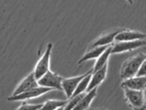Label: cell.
<instances>
[{
  "mask_svg": "<svg viewBox=\"0 0 146 110\" xmlns=\"http://www.w3.org/2000/svg\"><path fill=\"white\" fill-rule=\"evenodd\" d=\"M146 59V54L139 53L135 56L131 57L129 60H127L122 64L120 76L122 79H129L134 76H137V74L139 72L140 68L143 64V61Z\"/></svg>",
  "mask_w": 146,
  "mask_h": 110,
  "instance_id": "6da1fadb",
  "label": "cell"
},
{
  "mask_svg": "<svg viewBox=\"0 0 146 110\" xmlns=\"http://www.w3.org/2000/svg\"><path fill=\"white\" fill-rule=\"evenodd\" d=\"M125 97L130 107L134 110L145 109V97L143 91L125 88Z\"/></svg>",
  "mask_w": 146,
  "mask_h": 110,
  "instance_id": "7a4b0ae2",
  "label": "cell"
},
{
  "mask_svg": "<svg viewBox=\"0 0 146 110\" xmlns=\"http://www.w3.org/2000/svg\"><path fill=\"white\" fill-rule=\"evenodd\" d=\"M53 49V44L50 42L47 44L46 50H45L44 55L38 61L35 68H34V74L37 80H39L44 75L50 71V57H51V51Z\"/></svg>",
  "mask_w": 146,
  "mask_h": 110,
  "instance_id": "3957f363",
  "label": "cell"
},
{
  "mask_svg": "<svg viewBox=\"0 0 146 110\" xmlns=\"http://www.w3.org/2000/svg\"><path fill=\"white\" fill-rule=\"evenodd\" d=\"M63 77L54 73L52 71H48L43 77L38 80V83L40 86L48 87V88L56 89V90H63L62 89V81Z\"/></svg>",
  "mask_w": 146,
  "mask_h": 110,
  "instance_id": "277c9868",
  "label": "cell"
},
{
  "mask_svg": "<svg viewBox=\"0 0 146 110\" xmlns=\"http://www.w3.org/2000/svg\"><path fill=\"white\" fill-rule=\"evenodd\" d=\"M52 88H48V87H44V86H38L35 88H33L29 91H26L24 93H21L18 96H11L9 97V101H23V100H28L31 98L40 96L42 94H45L46 92H50L52 91Z\"/></svg>",
  "mask_w": 146,
  "mask_h": 110,
  "instance_id": "5b68a950",
  "label": "cell"
},
{
  "mask_svg": "<svg viewBox=\"0 0 146 110\" xmlns=\"http://www.w3.org/2000/svg\"><path fill=\"white\" fill-rule=\"evenodd\" d=\"M145 45V41L143 40H131V41H118V42L112 45V54L120 53L124 51H129L135 50Z\"/></svg>",
  "mask_w": 146,
  "mask_h": 110,
  "instance_id": "8992f818",
  "label": "cell"
},
{
  "mask_svg": "<svg viewBox=\"0 0 146 110\" xmlns=\"http://www.w3.org/2000/svg\"><path fill=\"white\" fill-rule=\"evenodd\" d=\"M39 86V83H38V80L35 77V74H34V72L31 73L28 76L25 77L23 79L20 85L17 86V88L15 89L14 93L12 94V96H18L21 93H24L26 91H29L33 88H35V87Z\"/></svg>",
  "mask_w": 146,
  "mask_h": 110,
  "instance_id": "52a82bcc",
  "label": "cell"
},
{
  "mask_svg": "<svg viewBox=\"0 0 146 110\" xmlns=\"http://www.w3.org/2000/svg\"><path fill=\"white\" fill-rule=\"evenodd\" d=\"M89 74L88 72L87 74L80 75V76H75V77H71V78H64L62 81V89L66 94L67 97L70 99V98L73 96L75 90L78 87L80 82L82 80V79L86 76V75Z\"/></svg>",
  "mask_w": 146,
  "mask_h": 110,
  "instance_id": "ba28073f",
  "label": "cell"
},
{
  "mask_svg": "<svg viewBox=\"0 0 146 110\" xmlns=\"http://www.w3.org/2000/svg\"><path fill=\"white\" fill-rule=\"evenodd\" d=\"M121 86L123 88H129L133 90L143 91L146 88V75L145 76H134L126 79L122 82Z\"/></svg>",
  "mask_w": 146,
  "mask_h": 110,
  "instance_id": "9c48e42d",
  "label": "cell"
},
{
  "mask_svg": "<svg viewBox=\"0 0 146 110\" xmlns=\"http://www.w3.org/2000/svg\"><path fill=\"white\" fill-rule=\"evenodd\" d=\"M146 35L144 33L139 31H134V30L129 29H122L115 38V41H131L138 40H144Z\"/></svg>",
  "mask_w": 146,
  "mask_h": 110,
  "instance_id": "30bf717a",
  "label": "cell"
},
{
  "mask_svg": "<svg viewBox=\"0 0 146 110\" xmlns=\"http://www.w3.org/2000/svg\"><path fill=\"white\" fill-rule=\"evenodd\" d=\"M122 29H114L112 31H110L108 33L105 34L101 37H99L96 40H94V42L90 46V49L94 48V47H99V46H106V45H110L111 43L115 40V38L117 35L118 33L121 31Z\"/></svg>",
  "mask_w": 146,
  "mask_h": 110,
  "instance_id": "8fae6325",
  "label": "cell"
},
{
  "mask_svg": "<svg viewBox=\"0 0 146 110\" xmlns=\"http://www.w3.org/2000/svg\"><path fill=\"white\" fill-rule=\"evenodd\" d=\"M106 71H107V64H106L103 68H101L97 72H93L92 74V79L90 82V85L88 86L87 92H90L91 90H93L94 88L101 85L102 82L105 80V78L106 76Z\"/></svg>",
  "mask_w": 146,
  "mask_h": 110,
  "instance_id": "7c38bea8",
  "label": "cell"
},
{
  "mask_svg": "<svg viewBox=\"0 0 146 110\" xmlns=\"http://www.w3.org/2000/svg\"><path fill=\"white\" fill-rule=\"evenodd\" d=\"M109 46H110V45H106V46H99V47H94V48L90 49V50L82 57V59L79 61L78 63L82 64L83 62H85V61L91 60V59L99 58V57L103 54V52L105 51Z\"/></svg>",
  "mask_w": 146,
  "mask_h": 110,
  "instance_id": "4fadbf2b",
  "label": "cell"
},
{
  "mask_svg": "<svg viewBox=\"0 0 146 110\" xmlns=\"http://www.w3.org/2000/svg\"><path fill=\"white\" fill-rule=\"evenodd\" d=\"M96 92H97V87L93 90H91L90 92H87V94L82 97V99L79 102L78 105H77L72 110H87L88 107H90L92 101L96 96Z\"/></svg>",
  "mask_w": 146,
  "mask_h": 110,
  "instance_id": "5bb4252c",
  "label": "cell"
},
{
  "mask_svg": "<svg viewBox=\"0 0 146 110\" xmlns=\"http://www.w3.org/2000/svg\"><path fill=\"white\" fill-rule=\"evenodd\" d=\"M112 54V46H110L106 49V50L103 52V54L97 58V61L95 62V64L94 66L93 72H97L98 70H100L101 68H103L104 66L107 64V61H108L109 56Z\"/></svg>",
  "mask_w": 146,
  "mask_h": 110,
  "instance_id": "9a60e30c",
  "label": "cell"
},
{
  "mask_svg": "<svg viewBox=\"0 0 146 110\" xmlns=\"http://www.w3.org/2000/svg\"><path fill=\"white\" fill-rule=\"evenodd\" d=\"M92 74H93V70H90L89 71V74H88L86 76L84 77L82 80L80 82L79 85H78V87H77V89L75 90V92H74V94H73L72 96H78V94H82L84 92H87L88 86H89L90 82H91V79H92Z\"/></svg>",
  "mask_w": 146,
  "mask_h": 110,
  "instance_id": "2e32d148",
  "label": "cell"
},
{
  "mask_svg": "<svg viewBox=\"0 0 146 110\" xmlns=\"http://www.w3.org/2000/svg\"><path fill=\"white\" fill-rule=\"evenodd\" d=\"M68 101L64 100H48L43 105L41 110H56L61 107H65Z\"/></svg>",
  "mask_w": 146,
  "mask_h": 110,
  "instance_id": "e0dca14e",
  "label": "cell"
},
{
  "mask_svg": "<svg viewBox=\"0 0 146 110\" xmlns=\"http://www.w3.org/2000/svg\"><path fill=\"white\" fill-rule=\"evenodd\" d=\"M86 94H87V92H84L82 94H78V96H75L70 97V100L68 101L67 105H65V109L64 110H72L73 108L76 107L77 105H78V103L82 99V97L85 96Z\"/></svg>",
  "mask_w": 146,
  "mask_h": 110,
  "instance_id": "ac0fdd59",
  "label": "cell"
},
{
  "mask_svg": "<svg viewBox=\"0 0 146 110\" xmlns=\"http://www.w3.org/2000/svg\"><path fill=\"white\" fill-rule=\"evenodd\" d=\"M44 104L40 105H30V104H23L21 105L17 110H41L43 107Z\"/></svg>",
  "mask_w": 146,
  "mask_h": 110,
  "instance_id": "d6986e66",
  "label": "cell"
},
{
  "mask_svg": "<svg viewBox=\"0 0 146 110\" xmlns=\"http://www.w3.org/2000/svg\"><path fill=\"white\" fill-rule=\"evenodd\" d=\"M145 75H146V59L143 61V64H141L140 70L137 74V76H145Z\"/></svg>",
  "mask_w": 146,
  "mask_h": 110,
  "instance_id": "ffe728a7",
  "label": "cell"
},
{
  "mask_svg": "<svg viewBox=\"0 0 146 110\" xmlns=\"http://www.w3.org/2000/svg\"><path fill=\"white\" fill-rule=\"evenodd\" d=\"M64 109H65V107H61L59 108H57L56 110H64Z\"/></svg>",
  "mask_w": 146,
  "mask_h": 110,
  "instance_id": "44dd1931",
  "label": "cell"
},
{
  "mask_svg": "<svg viewBox=\"0 0 146 110\" xmlns=\"http://www.w3.org/2000/svg\"><path fill=\"white\" fill-rule=\"evenodd\" d=\"M129 4H133V0H127Z\"/></svg>",
  "mask_w": 146,
  "mask_h": 110,
  "instance_id": "7402d4cb",
  "label": "cell"
}]
</instances>
